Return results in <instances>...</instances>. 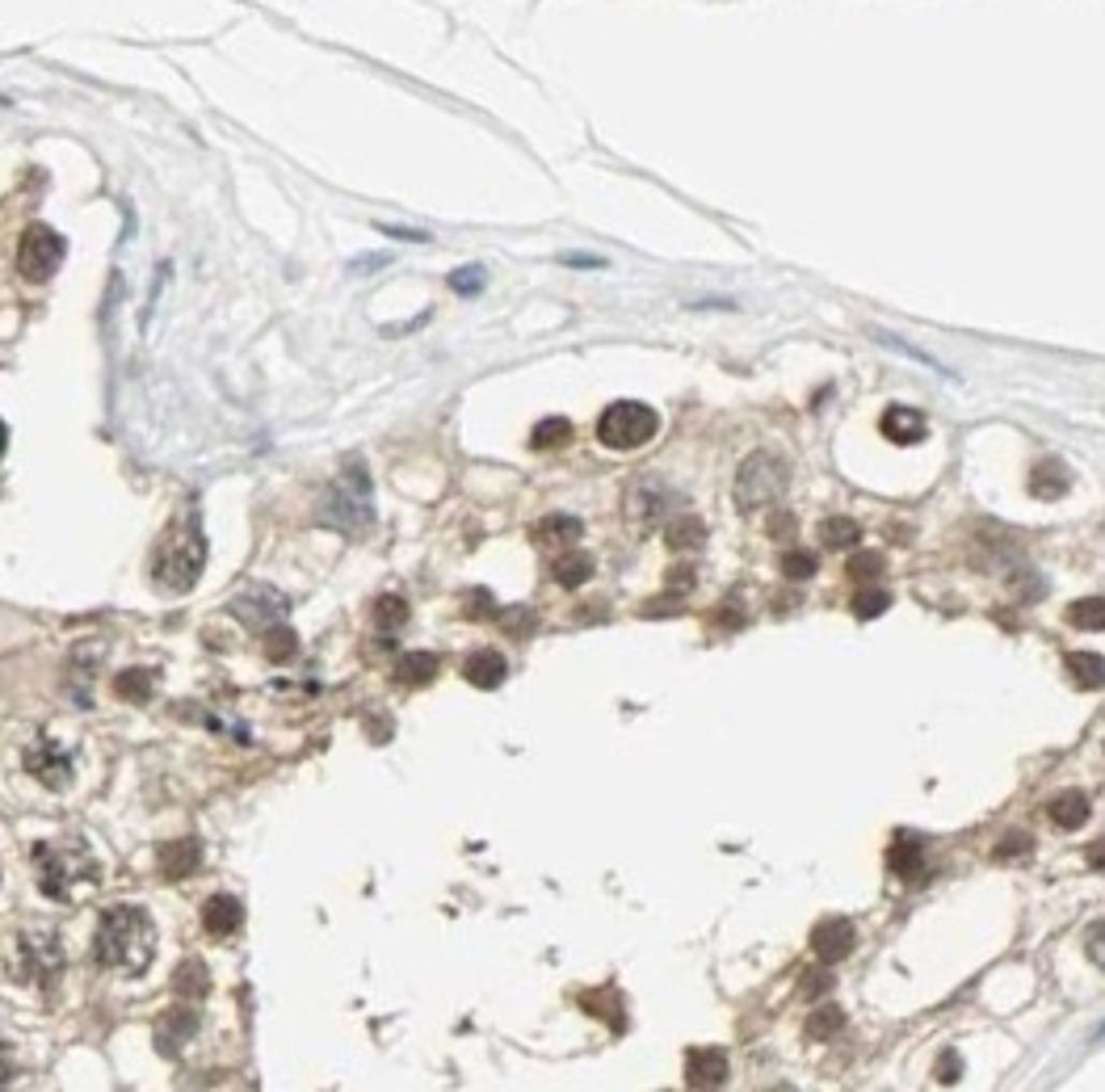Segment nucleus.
I'll list each match as a JSON object with an SVG mask.
<instances>
[{"label":"nucleus","instance_id":"nucleus-16","mask_svg":"<svg viewBox=\"0 0 1105 1092\" xmlns=\"http://www.w3.org/2000/svg\"><path fill=\"white\" fill-rule=\"evenodd\" d=\"M240 925H245L240 899H232V895H210V899H206V907H202V929H206L210 938H232Z\"/></svg>","mask_w":1105,"mask_h":1092},{"label":"nucleus","instance_id":"nucleus-30","mask_svg":"<svg viewBox=\"0 0 1105 1092\" xmlns=\"http://www.w3.org/2000/svg\"><path fill=\"white\" fill-rule=\"evenodd\" d=\"M370 618H374V626L379 631H400L403 622H408V601L403 596H396V593H387V596H379L374 601V609H370Z\"/></svg>","mask_w":1105,"mask_h":1092},{"label":"nucleus","instance_id":"nucleus-11","mask_svg":"<svg viewBox=\"0 0 1105 1092\" xmlns=\"http://www.w3.org/2000/svg\"><path fill=\"white\" fill-rule=\"evenodd\" d=\"M286 596L274 593V589H256L249 596H236L232 601V614L240 618V622H249L256 631H269V626H282V618H286Z\"/></svg>","mask_w":1105,"mask_h":1092},{"label":"nucleus","instance_id":"nucleus-43","mask_svg":"<svg viewBox=\"0 0 1105 1092\" xmlns=\"http://www.w3.org/2000/svg\"><path fill=\"white\" fill-rule=\"evenodd\" d=\"M958 1067H962V1063H958V1054L955 1050H946V1054H942V1067H938V1080H942V1084H955Z\"/></svg>","mask_w":1105,"mask_h":1092},{"label":"nucleus","instance_id":"nucleus-31","mask_svg":"<svg viewBox=\"0 0 1105 1092\" xmlns=\"http://www.w3.org/2000/svg\"><path fill=\"white\" fill-rule=\"evenodd\" d=\"M563 442H572V420H563V416L539 420L534 433H530V446L534 449H559Z\"/></svg>","mask_w":1105,"mask_h":1092},{"label":"nucleus","instance_id":"nucleus-2","mask_svg":"<svg viewBox=\"0 0 1105 1092\" xmlns=\"http://www.w3.org/2000/svg\"><path fill=\"white\" fill-rule=\"evenodd\" d=\"M34 866H39V891L55 903H72L101 883V861L76 837L34 844Z\"/></svg>","mask_w":1105,"mask_h":1092},{"label":"nucleus","instance_id":"nucleus-44","mask_svg":"<svg viewBox=\"0 0 1105 1092\" xmlns=\"http://www.w3.org/2000/svg\"><path fill=\"white\" fill-rule=\"evenodd\" d=\"M1085 861H1089L1093 870H1102V874H1105V837H1102V841H1093L1089 848H1085Z\"/></svg>","mask_w":1105,"mask_h":1092},{"label":"nucleus","instance_id":"nucleus-26","mask_svg":"<svg viewBox=\"0 0 1105 1092\" xmlns=\"http://www.w3.org/2000/svg\"><path fill=\"white\" fill-rule=\"evenodd\" d=\"M438 668H442V660L433 651H403L400 664H396V677L403 685H429L438 677Z\"/></svg>","mask_w":1105,"mask_h":1092},{"label":"nucleus","instance_id":"nucleus-24","mask_svg":"<svg viewBox=\"0 0 1105 1092\" xmlns=\"http://www.w3.org/2000/svg\"><path fill=\"white\" fill-rule=\"evenodd\" d=\"M593 555L589 550H568L563 559H555L551 563V576L555 585H563V589H580V585H589L593 580Z\"/></svg>","mask_w":1105,"mask_h":1092},{"label":"nucleus","instance_id":"nucleus-21","mask_svg":"<svg viewBox=\"0 0 1105 1092\" xmlns=\"http://www.w3.org/2000/svg\"><path fill=\"white\" fill-rule=\"evenodd\" d=\"M580 534H585L580 517H568V513H551V517H543V521L530 526V538L539 546H572Z\"/></svg>","mask_w":1105,"mask_h":1092},{"label":"nucleus","instance_id":"nucleus-19","mask_svg":"<svg viewBox=\"0 0 1105 1092\" xmlns=\"http://www.w3.org/2000/svg\"><path fill=\"white\" fill-rule=\"evenodd\" d=\"M202 866V844L198 841H168L160 848V874L164 879H190Z\"/></svg>","mask_w":1105,"mask_h":1092},{"label":"nucleus","instance_id":"nucleus-20","mask_svg":"<svg viewBox=\"0 0 1105 1092\" xmlns=\"http://www.w3.org/2000/svg\"><path fill=\"white\" fill-rule=\"evenodd\" d=\"M1067 488H1072V471H1067L1059 458H1043V462L1034 467V475H1030V492L1038 500H1063Z\"/></svg>","mask_w":1105,"mask_h":1092},{"label":"nucleus","instance_id":"nucleus-34","mask_svg":"<svg viewBox=\"0 0 1105 1092\" xmlns=\"http://www.w3.org/2000/svg\"><path fill=\"white\" fill-rule=\"evenodd\" d=\"M114 694H118V697H131V702H148V697H151V673H148V668L122 673V677L114 681Z\"/></svg>","mask_w":1105,"mask_h":1092},{"label":"nucleus","instance_id":"nucleus-40","mask_svg":"<svg viewBox=\"0 0 1105 1092\" xmlns=\"http://www.w3.org/2000/svg\"><path fill=\"white\" fill-rule=\"evenodd\" d=\"M668 589L690 593V589H694V567H686V563H681V567H673V572H668Z\"/></svg>","mask_w":1105,"mask_h":1092},{"label":"nucleus","instance_id":"nucleus-4","mask_svg":"<svg viewBox=\"0 0 1105 1092\" xmlns=\"http://www.w3.org/2000/svg\"><path fill=\"white\" fill-rule=\"evenodd\" d=\"M202 563H206V543H202L198 526L186 521V526H177V530L164 538L156 563H151V580H156V589H164V593H190V589L198 585Z\"/></svg>","mask_w":1105,"mask_h":1092},{"label":"nucleus","instance_id":"nucleus-41","mask_svg":"<svg viewBox=\"0 0 1105 1092\" xmlns=\"http://www.w3.org/2000/svg\"><path fill=\"white\" fill-rule=\"evenodd\" d=\"M1021 853H1030V837H1021V832L1008 837L1005 844H997V857H1001V861H1005V857H1021Z\"/></svg>","mask_w":1105,"mask_h":1092},{"label":"nucleus","instance_id":"nucleus-8","mask_svg":"<svg viewBox=\"0 0 1105 1092\" xmlns=\"http://www.w3.org/2000/svg\"><path fill=\"white\" fill-rule=\"evenodd\" d=\"M681 504V492L668 488L660 475H644L627 488V521L639 530V534H652L660 526H668V517H677L673 508Z\"/></svg>","mask_w":1105,"mask_h":1092},{"label":"nucleus","instance_id":"nucleus-5","mask_svg":"<svg viewBox=\"0 0 1105 1092\" xmlns=\"http://www.w3.org/2000/svg\"><path fill=\"white\" fill-rule=\"evenodd\" d=\"M786 484H791L786 458L774 454V449H756V454H749V458L740 462L732 497H736V508H740V513H756V508L778 504L782 492H786Z\"/></svg>","mask_w":1105,"mask_h":1092},{"label":"nucleus","instance_id":"nucleus-7","mask_svg":"<svg viewBox=\"0 0 1105 1092\" xmlns=\"http://www.w3.org/2000/svg\"><path fill=\"white\" fill-rule=\"evenodd\" d=\"M63 962H68V954H63V945L50 929H26L13 945L9 971H13L17 984H50L63 971Z\"/></svg>","mask_w":1105,"mask_h":1092},{"label":"nucleus","instance_id":"nucleus-29","mask_svg":"<svg viewBox=\"0 0 1105 1092\" xmlns=\"http://www.w3.org/2000/svg\"><path fill=\"white\" fill-rule=\"evenodd\" d=\"M820 538H824L828 550H850V546H857V538H861V526H857L854 517H828V521L820 526Z\"/></svg>","mask_w":1105,"mask_h":1092},{"label":"nucleus","instance_id":"nucleus-6","mask_svg":"<svg viewBox=\"0 0 1105 1092\" xmlns=\"http://www.w3.org/2000/svg\"><path fill=\"white\" fill-rule=\"evenodd\" d=\"M655 433H660V416H655V408L639 403V399H618L598 416V442L609 449H639L648 446Z\"/></svg>","mask_w":1105,"mask_h":1092},{"label":"nucleus","instance_id":"nucleus-12","mask_svg":"<svg viewBox=\"0 0 1105 1092\" xmlns=\"http://www.w3.org/2000/svg\"><path fill=\"white\" fill-rule=\"evenodd\" d=\"M26 769L47 786V791H63L72 782V761L50 744V740H39L34 748H26Z\"/></svg>","mask_w":1105,"mask_h":1092},{"label":"nucleus","instance_id":"nucleus-36","mask_svg":"<svg viewBox=\"0 0 1105 1092\" xmlns=\"http://www.w3.org/2000/svg\"><path fill=\"white\" fill-rule=\"evenodd\" d=\"M484 269L480 265H467V269H454L451 274V291H458V295H480L484 291Z\"/></svg>","mask_w":1105,"mask_h":1092},{"label":"nucleus","instance_id":"nucleus-39","mask_svg":"<svg viewBox=\"0 0 1105 1092\" xmlns=\"http://www.w3.org/2000/svg\"><path fill=\"white\" fill-rule=\"evenodd\" d=\"M828 988H833V975H828V971H804V979H799V992H804L807 1000H820Z\"/></svg>","mask_w":1105,"mask_h":1092},{"label":"nucleus","instance_id":"nucleus-3","mask_svg":"<svg viewBox=\"0 0 1105 1092\" xmlns=\"http://www.w3.org/2000/svg\"><path fill=\"white\" fill-rule=\"evenodd\" d=\"M320 521L350 534V538H362L370 526H374V508H370V475L362 462H350L337 479V488L320 500Z\"/></svg>","mask_w":1105,"mask_h":1092},{"label":"nucleus","instance_id":"nucleus-28","mask_svg":"<svg viewBox=\"0 0 1105 1092\" xmlns=\"http://www.w3.org/2000/svg\"><path fill=\"white\" fill-rule=\"evenodd\" d=\"M845 1025V1013L837 1008V1004H820L811 1017H807V1038L811 1043H828V1038H837V1030Z\"/></svg>","mask_w":1105,"mask_h":1092},{"label":"nucleus","instance_id":"nucleus-15","mask_svg":"<svg viewBox=\"0 0 1105 1092\" xmlns=\"http://www.w3.org/2000/svg\"><path fill=\"white\" fill-rule=\"evenodd\" d=\"M462 677H467V685H475V690H501L504 677H509V664H504L501 651L480 647V651H471V655L462 660Z\"/></svg>","mask_w":1105,"mask_h":1092},{"label":"nucleus","instance_id":"nucleus-35","mask_svg":"<svg viewBox=\"0 0 1105 1092\" xmlns=\"http://www.w3.org/2000/svg\"><path fill=\"white\" fill-rule=\"evenodd\" d=\"M782 572H786V580H811V576H815V555H807V550H786V555H782Z\"/></svg>","mask_w":1105,"mask_h":1092},{"label":"nucleus","instance_id":"nucleus-13","mask_svg":"<svg viewBox=\"0 0 1105 1092\" xmlns=\"http://www.w3.org/2000/svg\"><path fill=\"white\" fill-rule=\"evenodd\" d=\"M732 1076L727 1067V1054L714 1050V1046H703V1050H690L686 1054V1084L690 1089H723Z\"/></svg>","mask_w":1105,"mask_h":1092},{"label":"nucleus","instance_id":"nucleus-27","mask_svg":"<svg viewBox=\"0 0 1105 1092\" xmlns=\"http://www.w3.org/2000/svg\"><path fill=\"white\" fill-rule=\"evenodd\" d=\"M173 988H177V995H186V1000H198V995L210 992L206 962H202V958H186V962L177 966V979H173Z\"/></svg>","mask_w":1105,"mask_h":1092},{"label":"nucleus","instance_id":"nucleus-1","mask_svg":"<svg viewBox=\"0 0 1105 1092\" xmlns=\"http://www.w3.org/2000/svg\"><path fill=\"white\" fill-rule=\"evenodd\" d=\"M156 954V925L139 903H114L105 907L93 938V962L122 971V975H144Z\"/></svg>","mask_w":1105,"mask_h":1092},{"label":"nucleus","instance_id":"nucleus-25","mask_svg":"<svg viewBox=\"0 0 1105 1092\" xmlns=\"http://www.w3.org/2000/svg\"><path fill=\"white\" fill-rule=\"evenodd\" d=\"M664 543H668V550H698V546L706 543L703 517H694V513H677V517H668V526H664Z\"/></svg>","mask_w":1105,"mask_h":1092},{"label":"nucleus","instance_id":"nucleus-22","mask_svg":"<svg viewBox=\"0 0 1105 1092\" xmlns=\"http://www.w3.org/2000/svg\"><path fill=\"white\" fill-rule=\"evenodd\" d=\"M1047 815H1051V824H1056V828L1076 832V828H1085V824H1089V798L1080 795V791H1063V795L1051 798Z\"/></svg>","mask_w":1105,"mask_h":1092},{"label":"nucleus","instance_id":"nucleus-38","mask_svg":"<svg viewBox=\"0 0 1105 1092\" xmlns=\"http://www.w3.org/2000/svg\"><path fill=\"white\" fill-rule=\"evenodd\" d=\"M887 605H892V596L887 593H857L854 596V614L857 618H879V614H887Z\"/></svg>","mask_w":1105,"mask_h":1092},{"label":"nucleus","instance_id":"nucleus-9","mask_svg":"<svg viewBox=\"0 0 1105 1092\" xmlns=\"http://www.w3.org/2000/svg\"><path fill=\"white\" fill-rule=\"evenodd\" d=\"M63 236L47 227V223H30L26 232H21V245H17V269H21V278L26 282H47L55 278V269L63 265Z\"/></svg>","mask_w":1105,"mask_h":1092},{"label":"nucleus","instance_id":"nucleus-32","mask_svg":"<svg viewBox=\"0 0 1105 1092\" xmlns=\"http://www.w3.org/2000/svg\"><path fill=\"white\" fill-rule=\"evenodd\" d=\"M1067 622L1076 631H1105V596H1085L1067 609Z\"/></svg>","mask_w":1105,"mask_h":1092},{"label":"nucleus","instance_id":"nucleus-17","mask_svg":"<svg viewBox=\"0 0 1105 1092\" xmlns=\"http://www.w3.org/2000/svg\"><path fill=\"white\" fill-rule=\"evenodd\" d=\"M887 866H892V874L896 879H908V883H916L920 874H925V841L920 837H912V832H900L892 848H887Z\"/></svg>","mask_w":1105,"mask_h":1092},{"label":"nucleus","instance_id":"nucleus-10","mask_svg":"<svg viewBox=\"0 0 1105 1092\" xmlns=\"http://www.w3.org/2000/svg\"><path fill=\"white\" fill-rule=\"evenodd\" d=\"M854 942H857V929L845 916H828V920H820V925L811 929V949H815V958H820L824 966H837L841 958H850V954H854Z\"/></svg>","mask_w":1105,"mask_h":1092},{"label":"nucleus","instance_id":"nucleus-37","mask_svg":"<svg viewBox=\"0 0 1105 1092\" xmlns=\"http://www.w3.org/2000/svg\"><path fill=\"white\" fill-rule=\"evenodd\" d=\"M879 572H883V555L879 550H861V555L850 559V576L854 580H874Z\"/></svg>","mask_w":1105,"mask_h":1092},{"label":"nucleus","instance_id":"nucleus-23","mask_svg":"<svg viewBox=\"0 0 1105 1092\" xmlns=\"http://www.w3.org/2000/svg\"><path fill=\"white\" fill-rule=\"evenodd\" d=\"M1067 677L1076 690H1105V655L1097 651H1072L1067 655Z\"/></svg>","mask_w":1105,"mask_h":1092},{"label":"nucleus","instance_id":"nucleus-14","mask_svg":"<svg viewBox=\"0 0 1105 1092\" xmlns=\"http://www.w3.org/2000/svg\"><path fill=\"white\" fill-rule=\"evenodd\" d=\"M879 433H883L887 442H896V446H916V442L929 438V420H925L916 408L892 403V408L883 412V420H879Z\"/></svg>","mask_w":1105,"mask_h":1092},{"label":"nucleus","instance_id":"nucleus-45","mask_svg":"<svg viewBox=\"0 0 1105 1092\" xmlns=\"http://www.w3.org/2000/svg\"><path fill=\"white\" fill-rule=\"evenodd\" d=\"M383 236H396V240H408V245H425L429 240L425 232H408V227H383Z\"/></svg>","mask_w":1105,"mask_h":1092},{"label":"nucleus","instance_id":"nucleus-18","mask_svg":"<svg viewBox=\"0 0 1105 1092\" xmlns=\"http://www.w3.org/2000/svg\"><path fill=\"white\" fill-rule=\"evenodd\" d=\"M194 1030H198V1013H194V1008H173V1013L160 1021V1030H156V1046H160V1054L177 1059V1054H181V1046L194 1038Z\"/></svg>","mask_w":1105,"mask_h":1092},{"label":"nucleus","instance_id":"nucleus-33","mask_svg":"<svg viewBox=\"0 0 1105 1092\" xmlns=\"http://www.w3.org/2000/svg\"><path fill=\"white\" fill-rule=\"evenodd\" d=\"M295 647H299L295 631H286V626H269V631H265V655H269L274 664H286V660L295 655Z\"/></svg>","mask_w":1105,"mask_h":1092},{"label":"nucleus","instance_id":"nucleus-42","mask_svg":"<svg viewBox=\"0 0 1105 1092\" xmlns=\"http://www.w3.org/2000/svg\"><path fill=\"white\" fill-rule=\"evenodd\" d=\"M1089 958L1105 966V925H1093V933H1089Z\"/></svg>","mask_w":1105,"mask_h":1092}]
</instances>
